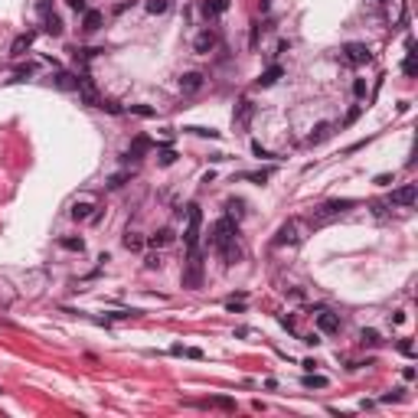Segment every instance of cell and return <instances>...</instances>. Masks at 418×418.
I'll return each instance as SVG.
<instances>
[{
  "mask_svg": "<svg viewBox=\"0 0 418 418\" xmlns=\"http://www.w3.org/2000/svg\"><path fill=\"white\" fill-rule=\"evenodd\" d=\"M66 4H69V7H72V10H75V13H85V10H88V7H85V0H66Z\"/></svg>",
  "mask_w": 418,
  "mask_h": 418,
  "instance_id": "7bdbcfd3",
  "label": "cell"
},
{
  "mask_svg": "<svg viewBox=\"0 0 418 418\" xmlns=\"http://www.w3.org/2000/svg\"><path fill=\"white\" fill-rule=\"evenodd\" d=\"M262 33H265V26H262V23H252V36H248V46H252V49H258Z\"/></svg>",
  "mask_w": 418,
  "mask_h": 418,
  "instance_id": "4dcf8cb0",
  "label": "cell"
},
{
  "mask_svg": "<svg viewBox=\"0 0 418 418\" xmlns=\"http://www.w3.org/2000/svg\"><path fill=\"white\" fill-rule=\"evenodd\" d=\"M281 327L284 330H294V317H281Z\"/></svg>",
  "mask_w": 418,
  "mask_h": 418,
  "instance_id": "681fc988",
  "label": "cell"
},
{
  "mask_svg": "<svg viewBox=\"0 0 418 418\" xmlns=\"http://www.w3.org/2000/svg\"><path fill=\"white\" fill-rule=\"evenodd\" d=\"M369 59H372V52L366 49V43H346L343 46V62H350V66H363Z\"/></svg>",
  "mask_w": 418,
  "mask_h": 418,
  "instance_id": "5b68a950",
  "label": "cell"
},
{
  "mask_svg": "<svg viewBox=\"0 0 418 418\" xmlns=\"http://www.w3.org/2000/svg\"><path fill=\"white\" fill-rule=\"evenodd\" d=\"M268 176H271V170H258V173H245V180H252V183H268Z\"/></svg>",
  "mask_w": 418,
  "mask_h": 418,
  "instance_id": "8d00e7d4",
  "label": "cell"
},
{
  "mask_svg": "<svg viewBox=\"0 0 418 418\" xmlns=\"http://www.w3.org/2000/svg\"><path fill=\"white\" fill-rule=\"evenodd\" d=\"M327 137H330V124H317V128L310 131L307 144H320V141H327Z\"/></svg>",
  "mask_w": 418,
  "mask_h": 418,
  "instance_id": "44dd1931",
  "label": "cell"
},
{
  "mask_svg": "<svg viewBox=\"0 0 418 418\" xmlns=\"http://www.w3.org/2000/svg\"><path fill=\"white\" fill-rule=\"evenodd\" d=\"M128 170H121V173H114V176H108V183H105V186H108V190H121V186L124 183H128Z\"/></svg>",
  "mask_w": 418,
  "mask_h": 418,
  "instance_id": "484cf974",
  "label": "cell"
},
{
  "mask_svg": "<svg viewBox=\"0 0 418 418\" xmlns=\"http://www.w3.org/2000/svg\"><path fill=\"white\" fill-rule=\"evenodd\" d=\"M203 405H212V408H226V412H232V408H235V399H229V395H216V399H206Z\"/></svg>",
  "mask_w": 418,
  "mask_h": 418,
  "instance_id": "ffe728a7",
  "label": "cell"
},
{
  "mask_svg": "<svg viewBox=\"0 0 418 418\" xmlns=\"http://www.w3.org/2000/svg\"><path fill=\"white\" fill-rule=\"evenodd\" d=\"M235 235H238L235 219H232V216H222L216 226H212V238H209V245L219 252V248H226L229 242H235Z\"/></svg>",
  "mask_w": 418,
  "mask_h": 418,
  "instance_id": "6da1fadb",
  "label": "cell"
},
{
  "mask_svg": "<svg viewBox=\"0 0 418 418\" xmlns=\"http://www.w3.org/2000/svg\"><path fill=\"white\" fill-rule=\"evenodd\" d=\"M353 206H356V200H330V203H324V206H317L314 212H310V222H314V226H320V222L340 216V212L353 209Z\"/></svg>",
  "mask_w": 418,
  "mask_h": 418,
  "instance_id": "3957f363",
  "label": "cell"
},
{
  "mask_svg": "<svg viewBox=\"0 0 418 418\" xmlns=\"http://www.w3.org/2000/svg\"><path fill=\"white\" fill-rule=\"evenodd\" d=\"M59 245L66 248V252H85V242H82V238H75V235H66V238H59Z\"/></svg>",
  "mask_w": 418,
  "mask_h": 418,
  "instance_id": "7402d4cb",
  "label": "cell"
},
{
  "mask_svg": "<svg viewBox=\"0 0 418 418\" xmlns=\"http://www.w3.org/2000/svg\"><path fill=\"white\" fill-rule=\"evenodd\" d=\"M131 114H137V118H154V108H150V105H131Z\"/></svg>",
  "mask_w": 418,
  "mask_h": 418,
  "instance_id": "e575fe53",
  "label": "cell"
},
{
  "mask_svg": "<svg viewBox=\"0 0 418 418\" xmlns=\"http://www.w3.org/2000/svg\"><path fill=\"white\" fill-rule=\"evenodd\" d=\"M147 242L154 245V248H164V245H170V242H173V232H170V229H160V232H154V235L147 238Z\"/></svg>",
  "mask_w": 418,
  "mask_h": 418,
  "instance_id": "d6986e66",
  "label": "cell"
},
{
  "mask_svg": "<svg viewBox=\"0 0 418 418\" xmlns=\"http://www.w3.org/2000/svg\"><path fill=\"white\" fill-rule=\"evenodd\" d=\"M26 75H33V66H20L16 69V78H26Z\"/></svg>",
  "mask_w": 418,
  "mask_h": 418,
  "instance_id": "c3c4849f",
  "label": "cell"
},
{
  "mask_svg": "<svg viewBox=\"0 0 418 418\" xmlns=\"http://www.w3.org/2000/svg\"><path fill=\"white\" fill-rule=\"evenodd\" d=\"M304 386H307V389H327L330 382H327L324 376H314V372H310V376H304Z\"/></svg>",
  "mask_w": 418,
  "mask_h": 418,
  "instance_id": "f1b7e54d",
  "label": "cell"
},
{
  "mask_svg": "<svg viewBox=\"0 0 418 418\" xmlns=\"http://www.w3.org/2000/svg\"><path fill=\"white\" fill-rule=\"evenodd\" d=\"M382 402H402V389H392V392L382 395Z\"/></svg>",
  "mask_w": 418,
  "mask_h": 418,
  "instance_id": "60d3db41",
  "label": "cell"
},
{
  "mask_svg": "<svg viewBox=\"0 0 418 418\" xmlns=\"http://www.w3.org/2000/svg\"><path fill=\"white\" fill-rule=\"evenodd\" d=\"M173 160H176V154H173L170 147H160V154H157V164H160V167H170Z\"/></svg>",
  "mask_w": 418,
  "mask_h": 418,
  "instance_id": "1f68e13d",
  "label": "cell"
},
{
  "mask_svg": "<svg viewBox=\"0 0 418 418\" xmlns=\"http://www.w3.org/2000/svg\"><path fill=\"white\" fill-rule=\"evenodd\" d=\"M200 229H203V212H200L196 203H193V206H186V232H183V245L190 248V252L200 245Z\"/></svg>",
  "mask_w": 418,
  "mask_h": 418,
  "instance_id": "7a4b0ae2",
  "label": "cell"
},
{
  "mask_svg": "<svg viewBox=\"0 0 418 418\" xmlns=\"http://www.w3.org/2000/svg\"><path fill=\"white\" fill-rule=\"evenodd\" d=\"M102 49H75V59H82V62H88V59H95Z\"/></svg>",
  "mask_w": 418,
  "mask_h": 418,
  "instance_id": "f35d334b",
  "label": "cell"
},
{
  "mask_svg": "<svg viewBox=\"0 0 418 418\" xmlns=\"http://www.w3.org/2000/svg\"><path fill=\"white\" fill-rule=\"evenodd\" d=\"M297 219H288V222H281V229L274 232V238H271V245H294L297 242Z\"/></svg>",
  "mask_w": 418,
  "mask_h": 418,
  "instance_id": "8992f818",
  "label": "cell"
},
{
  "mask_svg": "<svg viewBox=\"0 0 418 418\" xmlns=\"http://www.w3.org/2000/svg\"><path fill=\"white\" fill-rule=\"evenodd\" d=\"M92 209H98V206H95V200H75V206H72V219H75V222L92 219V216H95Z\"/></svg>",
  "mask_w": 418,
  "mask_h": 418,
  "instance_id": "8fae6325",
  "label": "cell"
},
{
  "mask_svg": "<svg viewBox=\"0 0 418 418\" xmlns=\"http://www.w3.org/2000/svg\"><path fill=\"white\" fill-rule=\"evenodd\" d=\"M229 10V0H206V4H203V13L206 16H222Z\"/></svg>",
  "mask_w": 418,
  "mask_h": 418,
  "instance_id": "e0dca14e",
  "label": "cell"
},
{
  "mask_svg": "<svg viewBox=\"0 0 418 418\" xmlns=\"http://www.w3.org/2000/svg\"><path fill=\"white\" fill-rule=\"evenodd\" d=\"M360 343L363 346H376L379 343V333L376 330H360Z\"/></svg>",
  "mask_w": 418,
  "mask_h": 418,
  "instance_id": "836d02e7",
  "label": "cell"
},
{
  "mask_svg": "<svg viewBox=\"0 0 418 418\" xmlns=\"http://www.w3.org/2000/svg\"><path fill=\"white\" fill-rule=\"evenodd\" d=\"M389 183H392V173H379L376 176V186H389Z\"/></svg>",
  "mask_w": 418,
  "mask_h": 418,
  "instance_id": "7dc6e473",
  "label": "cell"
},
{
  "mask_svg": "<svg viewBox=\"0 0 418 418\" xmlns=\"http://www.w3.org/2000/svg\"><path fill=\"white\" fill-rule=\"evenodd\" d=\"M278 78H281V66H271V69H265V72L255 78V82H258L262 88H271L274 82H278Z\"/></svg>",
  "mask_w": 418,
  "mask_h": 418,
  "instance_id": "2e32d148",
  "label": "cell"
},
{
  "mask_svg": "<svg viewBox=\"0 0 418 418\" xmlns=\"http://www.w3.org/2000/svg\"><path fill=\"white\" fill-rule=\"evenodd\" d=\"M360 114H363V108H360V105H356V108H350V111H346V118H343V124H353V121L360 118Z\"/></svg>",
  "mask_w": 418,
  "mask_h": 418,
  "instance_id": "ab89813d",
  "label": "cell"
},
{
  "mask_svg": "<svg viewBox=\"0 0 418 418\" xmlns=\"http://www.w3.org/2000/svg\"><path fill=\"white\" fill-rule=\"evenodd\" d=\"M226 209H229V216L242 219V216H245V200H229V203H226Z\"/></svg>",
  "mask_w": 418,
  "mask_h": 418,
  "instance_id": "d4e9b609",
  "label": "cell"
},
{
  "mask_svg": "<svg viewBox=\"0 0 418 418\" xmlns=\"http://www.w3.org/2000/svg\"><path fill=\"white\" fill-rule=\"evenodd\" d=\"M150 147H154V141H150L147 134H137L134 141H131V147L124 150V160H141V157H144Z\"/></svg>",
  "mask_w": 418,
  "mask_h": 418,
  "instance_id": "52a82bcc",
  "label": "cell"
},
{
  "mask_svg": "<svg viewBox=\"0 0 418 418\" xmlns=\"http://www.w3.org/2000/svg\"><path fill=\"white\" fill-rule=\"evenodd\" d=\"M98 108H105V111H111V114H121V108H118V102H98Z\"/></svg>",
  "mask_w": 418,
  "mask_h": 418,
  "instance_id": "b9f144b4",
  "label": "cell"
},
{
  "mask_svg": "<svg viewBox=\"0 0 418 418\" xmlns=\"http://www.w3.org/2000/svg\"><path fill=\"white\" fill-rule=\"evenodd\" d=\"M226 310H235V314H242V310H245V294L229 297V301H226Z\"/></svg>",
  "mask_w": 418,
  "mask_h": 418,
  "instance_id": "d6a6232c",
  "label": "cell"
},
{
  "mask_svg": "<svg viewBox=\"0 0 418 418\" xmlns=\"http://www.w3.org/2000/svg\"><path fill=\"white\" fill-rule=\"evenodd\" d=\"M43 30L49 33V36H62V16L59 13H43Z\"/></svg>",
  "mask_w": 418,
  "mask_h": 418,
  "instance_id": "5bb4252c",
  "label": "cell"
},
{
  "mask_svg": "<svg viewBox=\"0 0 418 418\" xmlns=\"http://www.w3.org/2000/svg\"><path fill=\"white\" fill-rule=\"evenodd\" d=\"M147 13H154V16H160V13H167L170 10V0H147Z\"/></svg>",
  "mask_w": 418,
  "mask_h": 418,
  "instance_id": "603a6c76",
  "label": "cell"
},
{
  "mask_svg": "<svg viewBox=\"0 0 418 418\" xmlns=\"http://www.w3.org/2000/svg\"><path fill=\"white\" fill-rule=\"evenodd\" d=\"M200 88H203V75L200 72H183L180 75V92L193 95V92H200Z\"/></svg>",
  "mask_w": 418,
  "mask_h": 418,
  "instance_id": "7c38bea8",
  "label": "cell"
},
{
  "mask_svg": "<svg viewBox=\"0 0 418 418\" xmlns=\"http://www.w3.org/2000/svg\"><path fill=\"white\" fill-rule=\"evenodd\" d=\"M317 330L320 333H340V317L330 314V310H320L317 314Z\"/></svg>",
  "mask_w": 418,
  "mask_h": 418,
  "instance_id": "9c48e42d",
  "label": "cell"
},
{
  "mask_svg": "<svg viewBox=\"0 0 418 418\" xmlns=\"http://www.w3.org/2000/svg\"><path fill=\"white\" fill-rule=\"evenodd\" d=\"M353 95H356V98H366V78H353Z\"/></svg>",
  "mask_w": 418,
  "mask_h": 418,
  "instance_id": "74e56055",
  "label": "cell"
},
{
  "mask_svg": "<svg viewBox=\"0 0 418 418\" xmlns=\"http://www.w3.org/2000/svg\"><path fill=\"white\" fill-rule=\"evenodd\" d=\"M415 200H418V190H415V183H405L402 190H395L392 193V206H415Z\"/></svg>",
  "mask_w": 418,
  "mask_h": 418,
  "instance_id": "ba28073f",
  "label": "cell"
},
{
  "mask_svg": "<svg viewBox=\"0 0 418 418\" xmlns=\"http://www.w3.org/2000/svg\"><path fill=\"white\" fill-rule=\"evenodd\" d=\"M399 353H405V356H412V343H408V340H399Z\"/></svg>",
  "mask_w": 418,
  "mask_h": 418,
  "instance_id": "bcb514c9",
  "label": "cell"
},
{
  "mask_svg": "<svg viewBox=\"0 0 418 418\" xmlns=\"http://www.w3.org/2000/svg\"><path fill=\"white\" fill-rule=\"evenodd\" d=\"M412 49H415V46H412ZM412 49H408V56H405V62H402V72H405L408 78L418 72V66H415V52H412Z\"/></svg>",
  "mask_w": 418,
  "mask_h": 418,
  "instance_id": "83f0119b",
  "label": "cell"
},
{
  "mask_svg": "<svg viewBox=\"0 0 418 418\" xmlns=\"http://www.w3.org/2000/svg\"><path fill=\"white\" fill-rule=\"evenodd\" d=\"M212 46H216V33H212V30H203L200 36L193 39V49H196V52H203V56H206V52H209Z\"/></svg>",
  "mask_w": 418,
  "mask_h": 418,
  "instance_id": "4fadbf2b",
  "label": "cell"
},
{
  "mask_svg": "<svg viewBox=\"0 0 418 418\" xmlns=\"http://www.w3.org/2000/svg\"><path fill=\"white\" fill-rule=\"evenodd\" d=\"M252 114H255V105L248 102V98H242L235 105V111H232V121L238 124V128H248V121H252Z\"/></svg>",
  "mask_w": 418,
  "mask_h": 418,
  "instance_id": "30bf717a",
  "label": "cell"
},
{
  "mask_svg": "<svg viewBox=\"0 0 418 418\" xmlns=\"http://www.w3.org/2000/svg\"><path fill=\"white\" fill-rule=\"evenodd\" d=\"M33 39H36V33H33V30L30 33H20V36L13 39V46H10V56H23V52L33 46Z\"/></svg>",
  "mask_w": 418,
  "mask_h": 418,
  "instance_id": "9a60e30c",
  "label": "cell"
},
{
  "mask_svg": "<svg viewBox=\"0 0 418 418\" xmlns=\"http://www.w3.org/2000/svg\"><path fill=\"white\" fill-rule=\"evenodd\" d=\"M124 248H131V252H141V248H144V235L128 232V235H124Z\"/></svg>",
  "mask_w": 418,
  "mask_h": 418,
  "instance_id": "cb8c5ba5",
  "label": "cell"
},
{
  "mask_svg": "<svg viewBox=\"0 0 418 418\" xmlns=\"http://www.w3.org/2000/svg\"><path fill=\"white\" fill-rule=\"evenodd\" d=\"M200 284H203V262H200V252L193 248L190 262H186V271H183V288H200Z\"/></svg>",
  "mask_w": 418,
  "mask_h": 418,
  "instance_id": "277c9868",
  "label": "cell"
},
{
  "mask_svg": "<svg viewBox=\"0 0 418 418\" xmlns=\"http://www.w3.org/2000/svg\"><path fill=\"white\" fill-rule=\"evenodd\" d=\"M102 26V13L98 10H85V16H82V30L85 33H95Z\"/></svg>",
  "mask_w": 418,
  "mask_h": 418,
  "instance_id": "ac0fdd59",
  "label": "cell"
},
{
  "mask_svg": "<svg viewBox=\"0 0 418 418\" xmlns=\"http://www.w3.org/2000/svg\"><path fill=\"white\" fill-rule=\"evenodd\" d=\"M252 154H255V157H258V160H271V157H274V154H271V150H265V147L258 144V141H252Z\"/></svg>",
  "mask_w": 418,
  "mask_h": 418,
  "instance_id": "d590c367",
  "label": "cell"
},
{
  "mask_svg": "<svg viewBox=\"0 0 418 418\" xmlns=\"http://www.w3.org/2000/svg\"><path fill=\"white\" fill-rule=\"evenodd\" d=\"M183 131H190V134H196V137H212V141L219 137L216 128H196V124H193V128H183Z\"/></svg>",
  "mask_w": 418,
  "mask_h": 418,
  "instance_id": "4316f807",
  "label": "cell"
},
{
  "mask_svg": "<svg viewBox=\"0 0 418 418\" xmlns=\"http://www.w3.org/2000/svg\"><path fill=\"white\" fill-rule=\"evenodd\" d=\"M56 85H59V88H75V85H78V78H75V75H69V72H59V75H56Z\"/></svg>",
  "mask_w": 418,
  "mask_h": 418,
  "instance_id": "f546056e",
  "label": "cell"
},
{
  "mask_svg": "<svg viewBox=\"0 0 418 418\" xmlns=\"http://www.w3.org/2000/svg\"><path fill=\"white\" fill-rule=\"evenodd\" d=\"M144 268H150V271L160 268V258H157V255H147V258H144Z\"/></svg>",
  "mask_w": 418,
  "mask_h": 418,
  "instance_id": "f6af8a7d",
  "label": "cell"
},
{
  "mask_svg": "<svg viewBox=\"0 0 418 418\" xmlns=\"http://www.w3.org/2000/svg\"><path fill=\"white\" fill-rule=\"evenodd\" d=\"M183 356H190V360H203V350H196V346H186Z\"/></svg>",
  "mask_w": 418,
  "mask_h": 418,
  "instance_id": "ee69618b",
  "label": "cell"
}]
</instances>
